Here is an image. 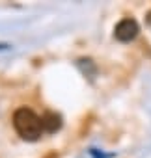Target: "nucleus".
Here are the masks:
<instances>
[{"label": "nucleus", "instance_id": "1", "mask_svg": "<svg viewBox=\"0 0 151 158\" xmlns=\"http://www.w3.org/2000/svg\"><path fill=\"white\" fill-rule=\"evenodd\" d=\"M13 127L23 139L36 141L43 132L41 117H37L30 108H19L13 114Z\"/></svg>", "mask_w": 151, "mask_h": 158}, {"label": "nucleus", "instance_id": "2", "mask_svg": "<svg viewBox=\"0 0 151 158\" xmlns=\"http://www.w3.org/2000/svg\"><path fill=\"white\" fill-rule=\"evenodd\" d=\"M138 32H140V28H138V23L134 19H121L114 28V37L118 41L127 43V41H132L138 35Z\"/></svg>", "mask_w": 151, "mask_h": 158}, {"label": "nucleus", "instance_id": "3", "mask_svg": "<svg viewBox=\"0 0 151 158\" xmlns=\"http://www.w3.org/2000/svg\"><path fill=\"white\" fill-rule=\"evenodd\" d=\"M41 123H43V130L47 132H56L60 127H62V117L54 112H47L43 117H41Z\"/></svg>", "mask_w": 151, "mask_h": 158}, {"label": "nucleus", "instance_id": "4", "mask_svg": "<svg viewBox=\"0 0 151 158\" xmlns=\"http://www.w3.org/2000/svg\"><path fill=\"white\" fill-rule=\"evenodd\" d=\"M147 23H149V24H151V11H149V13H147Z\"/></svg>", "mask_w": 151, "mask_h": 158}]
</instances>
